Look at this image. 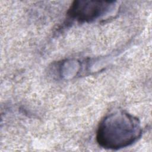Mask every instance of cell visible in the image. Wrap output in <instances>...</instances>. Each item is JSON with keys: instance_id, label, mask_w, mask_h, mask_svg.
I'll return each instance as SVG.
<instances>
[{"instance_id": "cell-2", "label": "cell", "mask_w": 152, "mask_h": 152, "mask_svg": "<svg viewBox=\"0 0 152 152\" xmlns=\"http://www.w3.org/2000/svg\"><path fill=\"white\" fill-rule=\"evenodd\" d=\"M114 3L113 1L77 0L73 2L67 14L71 19L78 22H91L107 14Z\"/></svg>"}, {"instance_id": "cell-1", "label": "cell", "mask_w": 152, "mask_h": 152, "mask_svg": "<svg viewBox=\"0 0 152 152\" xmlns=\"http://www.w3.org/2000/svg\"><path fill=\"white\" fill-rule=\"evenodd\" d=\"M142 134L138 119L124 110L114 111L100 121L96 141L102 147L118 150L131 145Z\"/></svg>"}]
</instances>
